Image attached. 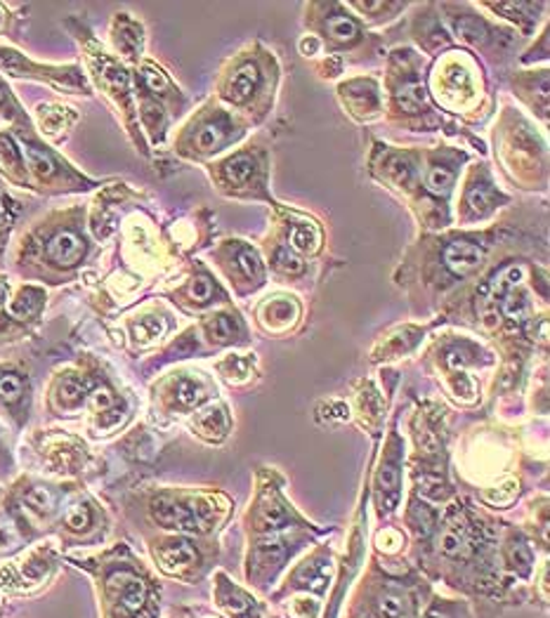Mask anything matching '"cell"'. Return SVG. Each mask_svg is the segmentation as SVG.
<instances>
[{
    "label": "cell",
    "mask_w": 550,
    "mask_h": 618,
    "mask_svg": "<svg viewBox=\"0 0 550 618\" xmlns=\"http://www.w3.org/2000/svg\"><path fill=\"white\" fill-rule=\"evenodd\" d=\"M419 583H364L355 597V618H419L423 603Z\"/></svg>",
    "instance_id": "cell-1"
},
{
    "label": "cell",
    "mask_w": 550,
    "mask_h": 618,
    "mask_svg": "<svg viewBox=\"0 0 550 618\" xmlns=\"http://www.w3.org/2000/svg\"><path fill=\"white\" fill-rule=\"evenodd\" d=\"M152 514L161 527L175 529V531H187V533L206 531L208 522H211L206 506H202V503L187 506V503H177V500H171V498L154 500Z\"/></svg>",
    "instance_id": "cell-2"
},
{
    "label": "cell",
    "mask_w": 550,
    "mask_h": 618,
    "mask_svg": "<svg viewBox=\"0 0 550 618\" xmlns=\"http://www.w3.org/2000/svg\"><path fill=\"white\" fill-rule=\"evenodd\" d=\"M149 583L132 572H114L109 576V595L116 609L126 616H136L149 605Z\"/></svg>",
    "instance_id": "cell-3"
},
{
    "label": "cell",
    "mask_w": 550,
    "mask_h": 618,
    "mask_svg": "<svg viewBox=\"0 0 550 618\" xmlns=\"http://www.w3.org/2000/svg\"><path fill=\"white\" fill-rule=\"evenodd\" d=\"M331 572H333V564L328 557L324 555H314L312 560L303 562L293 572V576L289 578V586L287 590L291 593H314V595H324L331 586Z\"/></svg>",
    "instance_id": "cell-4"
},
{
    "label": "cell",
    "mask_w": 550,
    "mask_h": 618,
    "mask_svg": "<svg viewBox=\"0 0 550 618\" xmlns=\"http://www.w3.org/2000/svg\"><path fill=\"white\" fill-rule=\"evenodd\" d=\"M213 595L218 597V605L231 618H262V607L258 605V599L237 588L235 583H229V578L223 574L218 576V583H215Z\"/></svg>",
    "instance_id": "cell-5"
},
{
    "label": "cell",
    "mask_w": 550,
    "mask_h": 618,
    "mask_svg": "<svg viewBox=\"0 0 550 618\" xmlns=\"http://www.w3.org/2000/svg\"><path fill=\"white\" fill-rule=\"evenodd\" d=\"M471 547V527L465 514L461 510L449 512L444 529L440 533V550L442 555L449 560H459L461 555L468 553Z\"/></svg>",
    "instance_id": "cell-6"
},
{
    "label": "cell",
    "mask_w": 550,
    "mask_h": 618,
    "mask_svg": "<svg viewBox=\"0 0 550 618\" xmlns=\"http://www.w3.org/2000/svg\"><path fill=\"white\" fill-rule=\"evenodd\" d=\"M157 557L165 572L182 576L194 570V564H198V550L187 539H173L159 547Z\"/></svg>",
    "instance_id": "cell-7"
},
{
    "label": "cell",
    "mask_w": 550,
    "mask_h": 618,
    "mask_svg": "<svg viewBox=\"0 0 550 618\" xmlns=\"http://www.w3.org/2000/svg\"><path fill=\"white\" fill-rule=\"evenodd\" d=\"M45 253L50 262H55L57 267H74L86 256V243L76 231H60L50 239Z\"/></svg>",
    "instance_id": "cell-8"
},
{
    "label": "cell",
    "mask_w": 550,
    "mask_h": 618,
    "mask_svg": "<svg viewBox=\"0 0 550 618\" xmlns=\"http://www.w3.org/2000/svg\"><path fill=\"white\" fill-rule=\"evenodd\" d=\"M482 260H485V253H482V248L473 241H454V243H449L444 250V264L456 277H465V274L475 272Z\"/></svg>",
    "instance_id": "cell-9"
},
{
    "label": "cell",
    "mask_w": 550,
    "mask_h": 618,
    "mask_svg": "<svg viewBox=\"0 0 550 618\" xmlns=\"http://www.w3.org/2000/svg\"><path fill=\"white\" fill-rule=\"evenodd\" d=\"M376 500L380 510H395L399 500V465L397 460H386L376 479Z\"/></svg>",
    "instance_id": "cell-10"
},
{
    "label": "cell",
    "mask_w": 550,
    "mask_h": 618,
    "mask_svg": "<svg viewBox=\"0 0 550 618\" xmlns=\"http://www.w3.org/2000/svg\"><path fill=\"white\" fill-rule=\"evenodd\" d=\"M289 522H291L289 510L283 508V506L279 503V500H274V498L262 500L260 508H258L256 514H254V524H256V529L262 531V533L279 531V529L287 527Z\"/></svg>",
    "instance_id": "cell-11"
},
{
    "label": "cell",
    "mask_w": 550,
    "mask_h": 618,
    "mask_svg": "<svg viewBox=\"0 0 550 618\" xmlns=\"http://www.w3.org/2000/svg\"><path fill=\"white\" fill-rule=\"evenodd\" d=\"M258 83H260L258 69H256V66H251V64H246V66H241V69L237 72V76L231 78L229 90H227V97H229L235 105H244L246 99L256 93Z\"/></svg>",
    "instance_id": "cell-12"
},
{
    "label": "cell",
    "mask_w": 550,
    "mask_h": 618,
    "mask_svg": "<svg viewBox=\"0 0 550 618\" xmlns=\"http://www.w3.org/2000/svg\"><path fill=\"white\" fill-rule=\"evenodd\" d=\"M0 173L8 175L12 182H24L20 149L8 135H0Z\"/></svg>",
    "instance_id": "cell-13"
},
{
    "label": "cell",
    "mask_w": 550,
    "mask_h": 618,
    "mask_svg": "<svg viewBox=\"0 0 550 618\" xmlns=\"http://www.w3.org/2000/svg\"><path fill=\"white\" fill-rule=\"evenodd\" d=\"M531 562H535V555H531L529 545L522 539L508 543V547H506V564L510 566L513 572H518L522 578H527L529 572H531Z\"/></svg>",
    "instance_id": "cell-14"
},
{
    "label": "cell",
    "mask_w": 550,
    "mask_h": 618,
    "mask_svg": "<svg viewBox=\"0 0 550 618\" xmlns=\"http://www.w3.org/2000/svg\"><path fill=\"white\" fill-rule=\"evenodd\" d=\"M421 618H471V611H468V605H465V603L435 597L428 605V609L421 611Z\"/></svg>",
    "instance_id": "cell-15"
},
{
    "label": "cell",
    "mask_w": 550,
    "mask_h": 618,
    "mask_svg": "<svg viewBox=\"0 0 550 618\" xmlns=\"http://www.w3.org/2000/svg\"><path fill=\"white\" fill-rule=\"evenodd\" d=\"M326 31L333 41L355 43L359 39V26L347 14H331L326 20Z\"/></svg>",
    "instance_id": "cell-16"
},
{
    "label": "cell",
    "mask_w": 550,
    "mask_h": 618,
    "mask_svg": "<svg viewBox=\"0 0 550 618\" xmlns=\"http://www.w3.org/2000/svg\"><path fill=\"white\" fill-rule=\"evenodd\" d=\"M26 156H29V163H31V171L36 173L41 180H47V177H53L57 173V163H55L53 154L45 152L41 144L26 142Z\"/></svg>",
    "instance_id": "cell-17"
},
{
    "label": "cell",
    "mask_w": 550,
    "mask_h": 618,
    "mask_svg": "<svg viewBox=\"0 0 550 618\" xmlns=\"http://www.w3.org/2000/svg\"><path fill=\"white\" fill-rule=\"evenodd\" d=\"M227 427H229V421H227V415H225L223 409H211V411L198 415V430H202V434L208 440L225 437Z\"/></svg>",
    "instance_id": "cell-18"
},
{
    "label": "cell",
    "mask_w": 550,
    "mask_h": 618,
    "mask_svg": "<svg viewBox=\"0 0 550 618\" xmlns=\"http://www.w3.org/2000/svg\"><path fill=\"white\" fill-rule=\"evenodd\" d=\"M173 392H175V402L180 406H194V404H198L206 397V390H204L202 382H196L192 378H180L175 382V390Z\"/></svg>",
    "instance_id": "cell-19"
},
{
    "label": "cell",
    "mask_w": 550,
    "mask_h": 618,
    "mask_svg": "<svg viewBox=\"0 0 550 618\" xmlns=\"http://www.w3.org/2000/svg\"><path fill=\"white\" fill-rule=\"evenodd\" d=\"M289 241H291V248L300 250V253H310V250H314L316 243H320V231L314 229V225L300 223L291 229Z\"/></svg>",
    "instance_id": "cell-20"
},
{
    "label": "cell",
    "mask_w": 550,
    "mask_h": 618,
    "mask_svg": "<svg viewBox=\"0 0 550 618\" xmlns=\"http://www.w3.org/2000/svg\"><path fill=\"white\" fill-rule=\"evenodd\" d=\"M256 163L248 154H239L235 159H229L225 165V177L229 182H235V185H244V182L254 175Z\"/></svg>",
    "instance_id": "cell-21"
},
{
    "label": "cell",
    "mask_w": 550,
    "mask_h": 618,
    "mask_svg": "<svg viewBox=\"0 0 550 618\" xmlns=\"http://www.w3.org/2000/svg\"><path fill=\"white\" fill-rule=\"evenodd\" d=\"M397 105L409 113L421 111L425 105V88L421 86V83H409V86H405L397 93Z\"/></svg>",
    "instance_id": "cell-22"
},
{
    "label": "cell",
    "mask_w": 550,
    "mask_h": 618,
    "mask_svg": "<svg viewBox=\"0 0 550 618\" xmlns=\"http://www.w3.org/2000/svg\"><path fill=\"white\" fill-rule=\"evenodd\" d=\"M237 324L235 319H229V316L220 314V316H213V319L208 322V336L213 343H231L237 338Z\"/></svg>",
    "instance_id": "cell-23"
},
{
    "label": "cell",
    "mask_w": 550,
    "mask_h": 618,
    "mask_svg": "<svg viewBox=\"0 0 550 618\" xmlns=\"http://www.w3.org/2000/svg\"><path fill=\"white\" fill-rule=\"evenodd\" d=\"M225 138V130L218 123H206L198 128V132L194 135V144L198 147V152H213V149H218L223 144Z\"/></svg>",
    "instance_id": "cell-24"
},
{
    "label": "cell",
    "mask_w": 550,
    "mask_h": 618,
    "mask_svg": "<svg viewBox=\"0 0 550 618\" xmlns=\"http://www.w3.org/2000/svg\"><path fill=\"white\" fill-rule=\"evenodd\" d=\"M24 503L31 508V510H36V512H50L55 508V503H57V498H55V494L50 491V489H45V487H33L26 496H24Z\"/></svg>",
    "instance_id": "cell-25"
},
{
    "label": "cell",
    "mask_w": 550,
    "mask_h": 618,
    "mask_svg": "<svg viewBox=\"0 0 550 618\" xmlns=\"http://www.w3.org/2000/svg\"><path fill=\"white\" fill-rule=\"evenodd\" d=\"M24 394V380L17 373L0 376V399H6L8 404H17Z\"/></svg>",
    "instance_id": "cell-26"
},
{
    "label": "cell",
    "mask_w": 550,
    "mask_h": 618,
    "mask_svg": "<svg viewBox=\"0 0 550 618\" xmlns=\"http://www.w3.org/2000/svg\"><path fill=\"white\" fill-rule=\"evenodd\" d=\"M454 182V171L446 169V165H432L428 173V189L432 194H444Z\"/></svg>",
    "instance_id": "cell-27"
},
{
    "label": "cell",
    "mask_w": 550,
    "mask_h": 618,
    "mask_svg": "<svg viewBox=\"0 0 550 618\" xmlns=\"http://www.w3.org/2000/svg\"><path fill=\"white\" fill-rule=\"evenodd\" d=\"M522 279V270L518 264H513V267H506L504 272H498L496 279L492 281V289L496 295H506L510 293L515 286H518V281Z\"/></svg>",
    "instance_id": "cell-28"
},
{
    "label": "cell",
    "mask_w": 550,
    "mask_h": 618,
    "mask_svg": "<svg viewBox=\"0 0 550 618\" xmlns=\"http://www.w3.org/2000/svg\"><path fill=\"white\" fill-rule=\"evenodd\" d=\"M237 267L241 270V274L248 277V279H256V281L262 279L260 260L256 256V250H251V248H241L239 250V253H237Z\"/></svg>",
    "instance_id": "cell-29"
},
{
    "label": "cell",
    "mask_w": 550,
    "mask_h": 618,
    "mask_svg": "<svg viewBox=\"0 0 550 618\" xmlns=\"http://www.w3.org/2000/svg\"><path fill=\"white\" fill-rule=\"evenodd\" d=\"M502 307H504V314L513 322H522L527 316V300H525V295L515 293V291L506 293V300H504Z\"/></svg>",
    "instance_id": "cell-30"
},
{
    "label": "cell",
    "mask_w": 550,
    "mask_h": 618,
    "mask_svg": "<svg viewBox=\"0 0 550 618\" xmlns=\"http://www.w3.org/2000/svg\"><path fill=\"white\" fill-rule=\"evenodd\" d=\"M64 522L72 531H86L93 522L90 508L88 506H72L69 512H66V517H64Z\"/></svg>",
    "instance_id": "cell-31"
},
{
    "label": "cell",
    "mask_w": 550,
    "mask_h": 618,
    "mask_svg": "<svg viewBox=\"0 0 550 618\" xmlns=\"http://www.w3.org/2000/svg\"><path fill=\"white\" fill-rule=\"evenodd\" d=\"M41 305V295L36 291H22L20 295H17L14 300V305H12V312L14 314H20V316H29L39 310Z\"/></svg>",
    "instance_id": "cell-32"
},
{
    "label": "cell",
    "mask_w": 550,
    "mask_h": 618,
    "mask_svg": "<svg viewBox=\"0 0 550 618\" xmlns=\"http://www.w3.org/2000/svg\"><path fill=\"white\" fill-rule=\"evenodd\" d=\"M277 267H279L283 274H293V277L303 274V270H305L303 260H300L298 256H293L289 248H281L279 253H277Z\"/></svg>",
    "instance_id": "cell-33"
},
{
    "label": "cell",
    "mask_w": 550,
    "mask_h": 618,
    "mask_svg": "<svg viewBox=\"0 0 550 618\" xmlns=\"http://www.w3.org/2000/svg\"><path fill=\"white\" fill-rule=\"evenodd\" d=\"M142 78H144V83H147L149 90H152V93H165V90L171 88L169 78H165V74H161L159 69H154V66H144Z\"/></svg>",
    "instance_id": "cell-34"
},
{
    "label": "cell",
    "mask_w": 550,
    "mask_h": 618,
    "mask_svg": "<svg viewBox=\"0 0 550 618\" xmlns=\"http://www.w3.org/2000/svg\"><path fill=\"white\" fill-rule=\"evenodd\" d=\"M468 202L475 210H487L494 204V192L487 185H477L471 189Z\"/></svg>",
    "instance_id": "cell-35"
},
{
    "label": "cell",
    "mask_w": 550,
    "mask_h": 618,
    "mask_svg": "<svg viewBox=\"0 0 550 618\" xmlns=\"http://www.w3.org/2000/svg\"><path fill=\"white\" fill-rule=\"evenodd\" d=\"M83 394H86V390H83V386H80V382H76V380H66L64 386L60 388V399H62L66 406L78 404L80 399H83Z\"/></svg>",
    "instance_id": "cell-36"
},
{
    "label": "cell",
    "mask_w": 550,
    "mask_h": 618,
    "mask_svg": "<svg viewBox=\"0 0 550 618\" xmlns=\"http://www.w3.org/2000/svg\"><path fill=\"white\" fill-rule=\"evenodd\" d=\"M213 283L208 281V279H196L194 283H192V295H194V300L196 303H208V300L213 297Z\"/></svg>",
    "instance_id": "cell-37"
},
{
    "label": "cell",
    "mask_w": 550,
    "mask_h": 618,
    "mask_svg": "<svg viewBox=\"0 0 550 618\" xmlns=\"http://www.w3.org/2000/svg\"><path fill=\"white\" fill-rule=\"evenodd\" d=\"M0 113L8 116V119H14V116L20 113V109H17L14 99H12V95L8 93V88H6V83H3V80H0Z\"/></svg>",
    "instance_id": "cell-38"
},
{
    "label": "cell",
    "mask_w": 550,
    "mask_h": 618,
    "mask_svg": "<svg viewBox=\"0 0 550 618\" xmlns=\"http://www.w3.org/2000/svg\"><path fill=\"white\" fill-rule=\"evenodd\" d=\"M93 406L97 411H109L114 406V394L107 388H99L93 392Z\"/></svg>",
    "instance_id": "cell-39"
},
{
    "label": "cell",
    "mask_w": 550,
    "mask_h": 618,
    "mask_svg": "<svg viewBox=\"0 0 550 618\" xmlns=\"http://www.w3.org/2000/svg\"><path fill=\"white\" fill-rule=\"evenodd\" d=\"M353 8H357L359 12H380V10H388V3H353Z\"/></svg>",
    "instance_id": "cell-40"
}]
</instances>
